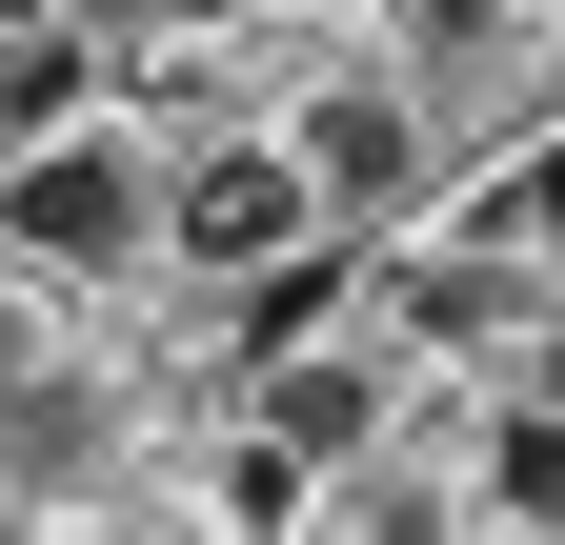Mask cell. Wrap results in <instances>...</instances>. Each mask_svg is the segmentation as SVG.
<instances>
[{
	"label": "cell",
	"mask_w": 565,
	"mask_h": 545,
	"mask_svg": "<svg viewBox=\"0 0 565 545\" xmlns=\"http://www.w3.org/2000/svg\"><path fill=\"white\" fill-rule=\"evenodd\" d=\"M545 384H565V323H545Z\"/></svg>",
	"instance_id": "30bf717a"
},
{
	"label": "cell",
	"mask_w": 565,
	"mask_h": 545,
	"mask_svg": "<svg viewBox=\"0 0 565 545\" xmlns=\"http://www.w3.org/2000/svg\"><path fill=\"white\" fill-rule=\"evenodd\" d=\"M484 243H505V263H525V243H565V142H545V162H505V182H484Z\"/></svg>",
	"instance_id": "52a82bcc"
},
{
	"label": "cell",
	"mask_w": 565,
	"mask_h": 545,
	"mask_svg": "<svg viewBox=\"0 0 565 545\" xmlns=\"http://www.w3.org/2000/svg\"><path fill=\"white\" fill-rule=\"evenodd\" d=\"M505 525H565V384H525V404H484V464H465Z\"/></svg>",
	"instance_id": "277c9868"
},
{
	"label": "cell",
	"mask_w": 565,
	"mask_h": 545,
	"mask_svg": "<svg viewBox=\"0 0 565 545\" xmlns=\"http://www.w3.org/2000/svg\"><path fill=\"white\" fill-rule=\"evenodd\" d=\"M82 82H102V21H41L21 61H0V142H41V121L82 101Z\"/></svg>",
	"instance_id": "5b68a950"
},
{
	"label": "cell",
	"mask_w": 565,
	"mask_h": 545,
	"mask_svg": "<svg viewBox=\"0 0 565 545\" xmlns=\"http://www.w3.org/2000/svg\"><path fill=\"white\" fill-rule=\"evenodd\" d=\"M141 223H162V182H141L121 142H61V121H41V142L0 162V243H21V263H121Z\"/></svg>",
	"instance_id": "6da1fadb"
},
{
	"label": "cell",
	"mask_w": 565,
	"mask_h": 545,
	"mask_svg": "<svg viewBox=\"0 0 565 545\" xmlns=\"http://www.w3.org/2000/svg\"><path fill=\"white\" fill-rule=\"evenodd\" d=\"M484 21H505V0H384V41H404V61H465Z\"/></svg>",
	"instance_id": "ba28073f"
},
{
	"label": "cell",
	"mask_w": 565,
	"mask_h": 545,
	"mask_svg": "<svg viewBox=\"0 0 565 545\" xmlns=\"http://www.w3.org/2000/svg\"><path fill=\"white\" fill-rule=\"evenodd\" d=\"M303 182H323V223H384V202L424 182V121H404L384 82H343V101H303Z\"/></svg>",
	"instance_id": "3957f363"
},
{
	"label": "cell",
	"mask_w": 565,
	"mask_h": 545,
	"mask_svg": "<svg viewBox=\"0 0 565 545\" xmlns=\"http://www.w3.org/2000/svg\"><path fill=\"white\" fill-rule=\"evenodd\" d=\"M82 21H102V41H202L223 0H82Z\"/></svg>",
	"instance_id": "9c48e42d"
},
{
	"label": "cell",
	"mask_w": 565,
	"mask_h": 545,
	"mask_svg": "<svg viewBox=\"0 0 565 545\" xmlns=\"http://www.w3.org/2000/svg\"><path fill=\"white\" fill-rule=\"evenodd\" d=\"M162 243L202 263V284H243V263L323 243V182H303V142H223V162H182V182H162Z\"/></svg>",
	"instance_id": "7a4b0ae2"
},
{
	"label": "cell",
	"mask_w": 565,
	"mask_h": 545,
	"mask_svg": "<svg viewBox=\"0 0 565 545\" xmlns=\"http://www.w3.org/2000/svg\"><path fill=\"white\" fill-rule=\"evenodd\" d=\"M282 445H303V464H343V445H364V364H303V344H282Z\"/></svg>",
	"instance_id": "8992f818"
}]
</instances>
